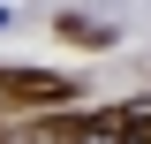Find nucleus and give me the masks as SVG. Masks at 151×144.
Wrapping results in <instances>:
<instances>
[{"label":"nucleus","instance_id":"obj_1","mask_svg":"<svg viewBox=\"0 0 151 144\" xmlns=\"http://www.w3.org/2000/svg\"><path fill=\"white\" fill-rule=\"evenodd\" d=\"M53 144H151V106L129 114H83V121H60Z\"/></svg>","mask_w":151,"mask_h":144},{"label":"nucleus","instance_id":"obj_2","mask_svg":"<svg viewBox=\"0 0 151 144\" xmlns=\"http://www.w3.org/2000/svg\"><path fill=\"white\" fill-rule=\"evenodd\" d=\"M0 99H45V106H68V84L60 76H0Z\"/></svg>","mask_w":151,"mask_h":144}]
</instances>
